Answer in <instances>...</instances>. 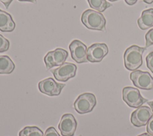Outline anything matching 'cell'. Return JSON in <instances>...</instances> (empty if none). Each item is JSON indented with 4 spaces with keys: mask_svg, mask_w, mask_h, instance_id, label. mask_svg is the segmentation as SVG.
I'll return each mask as SVG.
<instances>
[{
    "mask_svg": "<svg viewBox=\"0 0 153 136\" xmlns=\"http://www.w3.org/2000/svg\"><path fill=\"white\" fill-rule=\"evenodd\" d=\"M96 104L95 95L90 92L81 94L74 102V106L75 110L80 114L91 112Z\"/></svg>",
    "mask_w": 153,
    "mask_h": 136,
    "instance_id": "cell-3",
    "label": "cell"
},
{
    "mask_svg": "<svg viewBox=\"0 0 153 136\" xmlns=\"http://www.w3.org/2000/svg\"><path fill=\"white\" fill-rule=\"evenodd\" d=\"M19 1H27V2H30L32 3L35 4L36 2V0H19Z\"/></svg>",
    "mask_w": 153,
    "mask_h": 136,
    "instance_id": "cell-26",
    "label": "cell"
},
{
    "mask_svg": "<svg viewBox=\"0 0 153 136\" xmlns=\"http://www.w3.org/2000/svg\"><path fill=\"white\" fill-rule=\"evenodd\" d=\"M10 47V42L4 36L0 34V52L7 51Z\"/></svg>",
    "mask_w": 153,
    "mask_h": 136,
    "instance_id": "cell-18",
    "label": "cell"
},
{
    "mask_svg": "<svg viewBox=\"0 0 153 136\" xmlns=\"http://www.w3.org/2000/svg\"><path fill=\"white\" fill-rule=\"evenodd\" d=\"M13 0H0V1L5 5V8L7 9L9 7V5H10V4L11 3V2Z\"/></svg>",
    "mask_w": 153,
    "mask_h": 136,
    "instance_id": "cell-23",
    "label": "cell"
},
{
    "mask_svg": "<svg viewBox=\"0 0 153 136\" xmlns=\"http://www.w3.org/2000/svg\"><path fill=\"white\" fill-rule=\"evenodd\" d=\"M145 48L133 45L127 48L124 54L125 67L131 71H134L142 64V55Z\"/></svg>",
    "mask_w": 153,
    "mask_h": 136,
    "instance_id": "cell-1",
    "label": "cell"
},
{
    "mask_svg": "<svg viewBox=\"0 0 153 136\" xmlns=\"http://www.w3.org/2000/svg\"><path fill=\"white\" fill-rule=\"evenodd\" d=\"M125 2L128 4V5H133L136 3V2L138 0H124Z\"/></svg>",
    "mask_w": 153,
    "mask_h": 136,
    "instance_id": "cell-24",
    "label": "cell"
},
{
    "mask_svg": "<svg viewBox=\"0 0 153 136\" xmlns=\"http://www.w3.org/2000/svg\"><path fill=\"white\" fill-rule=\"evenodd\" d=\"M152 116L153 112L150 107L141 106L131 113L130 120L134 126L140 127L145 126Z\"/></svg>",
    "mask_w": 153,
    "mask_h": 136,
    "instance_id": "cell-7",
    "label": "cell"
},
{
    "mask_svg": "<svg viewBox=\"0 0 153 136\" xmlns=\"http://www.w3.org/2000/svg\"><path fill=\"white\" fill-rule=\"evenodd\" d=\"M79 136H81V135H79Z\"/></svg>",
    "mask_w": 153,
    "mask_h": 136,
    "instance_id": "cell-30",
    "label": "cell"
},
{
    "mask_svg": "<svg viewBox=\"0 0 153 136\" xmlns=\"http://www.w3.org/2000/svg\"><path fill=\"white\" fill-rule=\"evenodd\" d=\"M143 1L148 4H151L153 2V0H143Z\"/></svg>",
    "mask_w": 153,
    "mask_h": 136,
    "instance_id": "cell-27",
    "label": "cell"
},
{
    "mask_svg": "<svg viewBox=\"0 0 153 136\" xmlns=\"http://www.w3.org/2000/svg\"><path fill=\"white\" fill-rule=\"evenodd\" d=\"M137 136H153V135L149 134V133H143V134H142L140 135H139Z\"/></svg>",
    "mask_w": 153,
    "mask_h": 136,
    "instance_id": "cell-25",
    "label": "cell"
},
{
    "mask_svg": "<svg viewBox=\"0 0 153 136\" xmlns=\"http://www.w3.org/2000/svg\"><path fill=\"white\" fill-rule=\"evenodd\" d=\"M65 86V84L58 83L52 78H48L38 83L39 90L49 96L59 95Z\"/></svg>",
    "mask_w": 153,
    "mask_h": 136,
    "instance_id": "cell-9",
    "label": "cell"
},
{
    "mask_svg": "<svg viewBox=\"0 0 153 136\" xmlns=\"http://www.w3.org/2000/svg\"><path fill=\"white\" fill-rule=\"evenodd\" d=\"M146 131L148 133L153 135V116L150 118L147 123Z\"/></svg>",
    "mask_w": 153,
    "mask_h": 136,
    "instance_id": "cell-22",
    "label": "cell"
},
{
    "mask_svg": "<svg viewBox=\"0 0 153 136\" xmlns=\"http://www.w3.org/2000/svg\"><path fill=\"white\" fill-rule=\"evenodd\" d=\"M16 24L11 16L0 9V30L3 32H11L14 30Z\"/></svg>",
    "mask_w": 153,
    "mask_h": 136,
    "instance_id": "cell-13",
    "label": "cell"
},
{
    "mask_svg": "<svg viewBox=\"0 0 153 136\" xmlns=\"http://www.w3.org/2000/svg\"><path fill=\"white\" fill-rule=\"evenodd\" d=\"M123 100L130 107L138 108L147 101L140 94L138 89L126 86L123 89Z\"/></svg>",
    "mask_w": 153,
    "mask_h": 136,
    "instance_id": "cell-4",
    "label": "cell"
},
{
    "mask_svg": "<svg viewBox=\"0 0 153 136\" xmlns=\"http://www.w3.org/2000/svg\"><path fill=\"white\" fill-rule=\"evenodd\" d=\"M147 67L153 73V51L149 52L146 57Z\"/></svg>",
    "mask_w": 153,
    "mask_h": 136,
    "instance_id": "cell-20",
    "label": "cell"
},
{
    "mask_svg": "<svg viewBox=\"0 0 153 136\" xmlns=\"http://www.w3.org/2000/svg\"><path fill=\"white\" fill-rule=\"evenodd\" d=\"M90 7L99 12H103L108 8L112 6V4L106 0H87Z\"/></svg>",
    "mask_w": 153,
    "mask_h": 136,
    "instance_id": "cell-16",
    "label": "cell"
},
{
    "mask_svg": "<svg viewBox=\"0 0 153 136\" xmlns=\"http://www.w3.org/2000/svg\"><path fill=\"white\" fill-rule=\"evenodd\" d=\"M15 65L7 55H0V74H10L13 72Z\"/></svg>",
    "mask_w": 153,
    "mask_h": 136,
    "instance_id": "cell-15",
    "label": "cell"
},
{
    "mask_svg": "<svg viewBox=\"0 0 153 136\" xmlns=\"http://www.w3.org/2000/svg\"><path fill=\"white\" fill-rule=\"evenodd\" d=\"M148 105L150 106V107L151 108V109H152V112H153V101H149V102H148Z\"/></svg>",
    "mask_w": 153,
    "mask_h": 136,
    "instance_id": "cell-28",
    "label": "cell"
},
{
    "mask_svg": "<svg viewBox=\"0 0 153 136\" xmlns=\"http://www.w3.org/2000/svg\"><path fill=\"white\" fill-rule=\"evenodd\" d=\"M82 24L88 29L104 31L106 29V19L103 15L93 10H87L81 15Z\"/></svg>",
    "mask_w": 153,
    "mask_h": 136,
    "instance_id": "cell-2",
    "label": "cell"
},
{
    "mask_svg": "<svg viewBox=\"0 0 153 136\" xmlns=\"http://www.w3.org/2000/svg\"><path fill=\"white\" fill-rule=\"evenodd\" d=\"M130 78L134 85L138 88L145 90L153 88V78L148 72L140 70L133 71L130 75Z\"/></svg>",
    "mask_w": 153,
    "mask_h": 136,
    "instance_id": "cell-5",
    "label": "cell"
},
{
    "mask_svg": "<svg viewBox=\"0 0 153 136\" xmlns=\"http://www.w3.org/2000/svg\"><path fill=\"white\" fill-rule=\"evenodd\" d=\"M137 24L142 30H146L153 26V8L144 10L137 20Z\"/></svg>",
    "mask_w": 153,
    "mask_h": 136,
    "instance_id": "cell-14",
    "label": "cell"
},
{
    "mask_svg": "<svg viewBox=\"0 0 153 136\" xmlns=\"http://www.w3.org/2000/svg\"><path fill=\"white\" fill-rule=\"evenodd\" d=\"M19 136H44V134L37 126H28L20 131Z\"/></svg>",
    "mask_w": 153,
    "mask_h": 136,
    "instance_id": "cell-17",
    "label": "cell"
},
{
    "mask_svg": "<svg viewBox=\"0 0 153 136\" xmlns=\"http://www.w3.org/2000/svg\"><path fill=\"white\" fill-rule=\"evenodd\" d=\"M44 136H60L59 134L56 130V129L51 126L49 127L45 131Z\"/></svg>",
    "mask_w": 153,
    "mask_h": 136,
    "instance_id": "cell-21",
    "label": "cell"
},
{
    "mask_svg": "<svg viewBox=\"0 0 153 136\" xmlns=\"http://www.w3.org/2000/svg\"><path fill=\"white\" fill-rule=\"evenodd\" d=\"M108 53V47L104 43H96L90 45L87 50V57L91 63L100 62Z\"/></svg>",
    "mask_w": 153,
    "mask_h": 136,
    "instance_id": "cell-10",
    "label": "cell"
},
{
    "mask_svg": "<svg viewBox=\"0 0 153 136\" xmlns=\"http://www.w3.org/2000/svg\"><path fill=\"white\" fill-rule=\"evenodd\" d=\"M72 59L78 63L88 62L87 57V47L81 41L75 39L69 45Z\"/></svg>",
    "mask_w": 153,
    "mask_h": 136,
    "instance_id": "cell-11",
    "label": "cell"
},
{
    "mask_svg": "<svg viewBox=\"0 0 153 136\" xmlns=\"http://www.w3.org/2000/svg\"><path fill=\"white\" fill-rule=\"evenodd\" d=\"M109 1H111V2H114V1H118V0H108Z\"/></svg>",
    "mask_w": 153,
    "mask_h": 136,
    "instance_id": "cell-29",
    "label": "cell"
},
{
    "mask_svg": "<svg viewBox=\"0 0 153 136\" xmlns=\"http://www.w3.org/2000/svg\"><path fill=\"white\" fill-rule=\"evenodd\" d=\"M76 65L74 63L68 62H65L59 67L50 70L55 79L61 82H66L74 77L76 74Z\"/></svg>",
    "mask_w": 153,
    "mask_h": 136,
    "instance_id": "cell-8",
    "label": "cell"
},
{
    "mask_svg": "<svg viewBox=\"0 0 153 136\" xmlns=\"http://www.w3.org/2000/svg\"><path fill=\"white\" fill-rule=\"evenodd\" d=\"M146 48L153 45V29H150L145 35Z\"/></svg>",
    "mask_w": 153,
    "mask_h": 136,
    "instance_id": "cell-19",
    "label": "cell"
},
{
    "mask_svg": "<svg viewBox=\"0 0 153 136\" xmlns=\"http://www.w3.org/2000/svg\"><path fill=\"white\" fill-rule=\"evenodd\" d=\"M68 56L66 50L62 48H56L54 51H49L44 57V60L47 70L54 66L63 64Z\"/></svg>",
    "mask_w": 153,
    "mask_h": 136,
    "instance_id": "cell-6",
    "label": "cell"
},
{
    "mask_svg": "<svg viewBox=\"0 0 153 136\" xmlns=\"http://www.w3.org/2000/svg\"><path fill=\"white\" fill-rule=\"evenodd\" d=\"M77 126L76 121L72 114L67 113L62 116L58 128L63 136H73Z\"/></svg>",
    "mask_w": 153,
    "mask_h": 136,
    "instance_id": "cell-12",
    "label": "cell"
}]
</instances>
